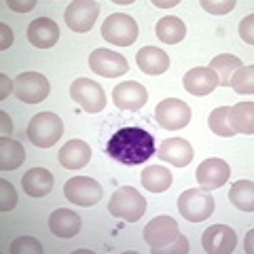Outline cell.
<instances>
[{
    "label": "cell",
    "instance_id": "6da1fadb",
    "mask_svg": "<svg viewBox=\"0 0 254 254\" xmlns=\"http://www.w3.org/2000/svg\"><path fill=\"white\" fill-rule=\"evenodd\" d=\"M106 153L123 165H140L155 155V138L142 127H123L110 138Z\"/></svg>",
    "mask_w": 254,
    "mask_h": 254
},
{
    "label": "cell",
    "instance_id": "7a4b0ae2",
    "mask_svg": "<svg viewBox=\"0 0 254 254\" xmlns=\"http://www.w3.org/2000/svg\"><path fill=\"white\" fill-rule=\"evenodd\" d=\"M108 212L113 216L127 220V222H136L144 216L146 212V201L144 195H140L133 187H121L115 190V195L110 197Z\"/></svg>",
    "mask_w": 254,
    "mask_h": 254
},
{
    "label": "cell",
    "instance_id": "3957f363",
    "mask_svg": "<svg viewBox=\"0 0 254 254\" xmlns=\"http://www.w3.org/2000/svg\"><path fill=\"white\" fill-rule=\"evenodd\" d=\"M64 123L58 115L53 113H38L32 117L28 125V138L38 148H49L62 138Z\"/></svg>",
    "mask_w": 254,
    "mask_h": 254
},
{
    "label": "cell",
    "instance_id": "277c9868",
    "mask_svg": "<svg viewBox=\"0 0 254 254\" xmlns=\"http://www.w3.org/2000/svg\"><path fill=\"white\" fill-rule=\"evenodd\" d=\"M178 212L190 222H201L214 214V197L203 189H189L178 197Z\"/></svg>",
    "mask_w": 254,
    "mask_h": 254
},
{
    "label": "cell",
    "instance_id": "5b68a950",
    "mask_svg": "<svg viewBox=\"0 0 254 254\" xmlns=\"http://www.w3.org/2000/svg\"><path fill=\"white\" fill-rule=\"evenodd\" d=\"M102 36H104V41L113 43L117 47H129L138 38V23L129 15L115 13L102 26Z\"/></svg>",
    "mask_w": 254,
    "mask_h": 254
},
{
    "label": "cell",
    "instance_id": "8992f818",
    "mask_svg": "<svg viewBox=\"0 0 254 254\" xmlns=\"http://www.w3.org/2000/svg\"><path fill=\"white\" fill-rule=\"evenodd\" d=\"M178 229V222L172 216H157L144 227V242L157 254L163 248H168L172 242H176V237L180 235Z\"/></svg>",
    "mask_w": 254,
    "mask_h": 254
},
{
    "label": "cell",
    "instance_id": "52a82bcc",
    "mask_svg": "<svg viewBox=\"0 0 254 254\" xmlns=\"http://www.w3.org/2000/svg\"><path fill=\"white\" fill-rule=\"evenodd\" d=\"M70 95L72 100L81 106L85 113H100L106 106V93L104 89L93 83L91 78H76V81L70 85Z\"/></svg>",
    "mask_w": 254,
    "mask_h": 254
},
{
    "label": "cell",
    "instance_id": "ba28073f",
    "mask_svg": "<svg viewBox=\"0 0 254 254\" xmlns=\"http://www.w3.org/2000/svg\"><path fill=\"white\" fill-rule=\"evenodd\" d=\"M64 195H66V199L70 203L89 208V205L98 203L102 199V185L89 176H76V178H70L64 185Z\"/></svg>",
    "mask_w": 254,
    "mask_h": 254
},
{
    "label": "cell",
    "instance_id": "9c48e42d",
    "mask_svg": "<svg viewBox=\"0 0 254 254\" xmlns=\"http://www.w3.org/2000/svg\"><path fill=\"white\" fill-rule=\"evenodd\" d=\"M49 81L38 72H23L13 81V93L26 104H38L49 95Z\"/></svg>",
    "mask_w": 254,
    "mask_h": 254
},
{
    "label": "cell",
    "instance_id": "30bf717a",
    "mask_svg": "<svg viewBox=\"0 0 254 254\" xmlns=\"http://www.w3.org/2000/svg\"><path fill=\"white\" fill-rule=\"evenodd\" d=\"M155 121L163 127V129H182L190 123V108L187 102L168 98L159 102L155 108Z\"/></svg>",
    "mask_w": 254,
    "mask_h": 254
},
{
    "label": "cell",
    "instance_id": "8fae6325",
    "mask_svg": "<svg viewBox=\"0 0 254 254\" xmlns=\"http://www.w3.org/2000/svg\"><path fill=\"white\" fill-rule=\"evenodd\" d=\"M100 15V4L93 2V0H74V2L68 4L66 13H64V19H66V26L74 32H89L93 28L95 19Z\"/></svg>",
    "mask_w": 254,
    "mask_h": 254
},
{
    "label": "cell",
    "instance_id": "7c38bea8",
    "mask_svg": "<svg viewBox=\"0 0 254 254\" xmlns=\"http://www.w3.org/2000/svg\"><path fill=\"white\" fill-rule=\"evenodd\" d=\"M89 66L93 72H98L100 76L106 78H115V76H123L129 66H127V60L123 55H119L110 49H95L89 55Z\"/></svg>",
    "mask_w": 254,
    "mask_h": 254
},
{
    "label": "cell",
    "instance_id": "4fadbf2b",
    "mask_svg": "<svg viewBox=\"0 0 254 254\" xmlns=\"http://www.w3.org/2000/svg\"><path fill=\"white\" fill-rule=\"evenodd\" d=\"M237 244V235L231 227L212 225L201 235V246L208 254H229Z\"/></svg>",
    "mask_w": 254,
    "mask_h": 254
},
{
    "label": "cell",
    "instance_id": "5bb4252c",
    "mask_svg": "<svg viewBox=\"0 0 254 254\" xmlns=\"http://www.w3.org/2000/svg\"><path fill=\"white\" fill-rule=\"evenodd\" d=\"M231 176V170H229V163L222 161L218 157L205 159V161L197 168V182L201 185L203 190H214L220 189Z\"/></svg>",
    "mask_w": 254,
    "mask_h": 254
},
{
    "label": "cell",
    "instance_id": "9a60e30c",
    "mask_svg": "<svg viewBox=\"0 0 254 254\" xmlns=\"http://www.w3.org/2000/svg\"><path fill=\"white\" fill-rule=\"evenodd\" d=\"M146 100H148V91L144 89V85L136 81L119 83L113 89V102L121 110H140L146 104Z\"/></svg>",
    "mask_w": 254,
    "mask_h": 254
},
{
    "label": "cell",
    "instance_id": "2e32d148",
    "mask_svg": "<svg viewBox=\"0 0 254 254\" xmlns=\"http://www.w3.org/2000/svg\"><path fill=\"white\" fill-rule=\"evenodd\" d=\"M182 85H185V89L190 95H210L218 87V76L212 68L197 66L185 74Z\"/></svg>",
    "mask_w": 254,
    "mask_h": 254
},
{
    "label": "cell",
    "instance_id": "e0dca14e",
    "mask_svg": "<svg viewBox=\"0 0 254 254\" xmlns=\"http://www.w3.org/2000/svg\"><path fill=\"white\" fill-rule=\"evenodd\" d=\"M28 41L36 49H51L60 41V26L49 17H38L28 26Z\"/></svg>",
    "mask_w": 254,
    "mask_h": 254
},
{
    "label": "cell",
    "instance_id": "ac0fdd59",
    "mask_svg": "<svg viewBox=\"0 0 254 254\" xmlns=\"http://www.w3.org/2000/svg\"><path fill=\"white\" fill-rule=\"evenodd\" d=\"M159 157H161V161H168L176 168H187L193 161V146L182 138H168L161 142Z\"/></svg>",
    "mask_w": 254,
    "mask_h": 254
},
{
    "label": "cell",
    "instance_id": "d6986e66",
    "mask_svg": "<svg viewBox=\"0 0 254 254\" xmlns=\"http://www.w3.org/2000/svg\"><path fill=\"white\" fill-rule=\"evenodd\" d=\"M91 159V148L87 142L83 140H70L66 142L60 153H58V161L64 165L66 170H81L89 163Z\"/></svg>",
    "mask_w": 254,
    "mask_h": 254
},
{
    "label": "cell",
    "instance_id": "ffe728a7",
    "mask_svg": "<svg viewBox=\"0 0 254 254\" xmlns=\"http://www.w3.org/2000/svg\"><path fill=\"white\" fill-rule=\"evenodd\" d=\"M49 229L53 235L70 240V237L78 235V231H81V216L72 210L58 208L55 212H51V216H49Z\"/></svg>",
    "mask_w": 254,
    "mask_h": 254
},
{
    "label": "cell",
    "instance_id": "44dd1931",
    "mask_svg": "<svg viewBox=\"0 0 254 254\" xmlns=\"http://www.w3.org/2000/svg\"><path fill=\"white\" fill-rule=\"evenodd\" d=\"M21 187L30 197H45L53 190V174L45 168H32L23 174Z\"/></svg>",
    "mask_w": 254,
    "mask_h": 254
},
{
    "label": "cell",
    "instance_id": "7402d4cb",
    "mask_svg": "<svg viewBox=\"0 0 254 254\" xmlns=\"http://www.w3.org/2000/svg\"><path fill=\"white\" fill-rule=\"evenodd\" d=\"M136 62H138V68L142 72L150 74V76L163 74L165 70L170 68L168 53L161 51L159 47H144V49H140L136 55Z\"/></svg>",
    "mask_w": 254,
    "mask_h": 254
},
{
    "label": "cell",
    "instance_id": "603a6c76",
    "mask_svg": "<svg viewBox=\"0 0 254 254\" xmlns=\"http://www.w3.org/2000/svg\"><path fill=\"white\" fill-rule=\"evenodd\" d=\"M229 121L235 133H254V104L252 102H240L229 108Z\"/></svg>",
    "mask_w": 254,
    "mask_h": 254
},
{
    "label": "cell",
    "instance_id": "cb8c5ba5",
    "mask_svg": "<svg viewBox=\"0 0 254 254\" xmlns=\"http://www.w3.org/2000/svg\"><path fill=\"white\" fill-rule=\"evenodd\" d=\"M23 161H26V150H23V146L19 142L2 136V140H0V170L2 172L17 170Z\"/></svg>",
    "mask_w": 254,
    "mask_h": 254
},
{
    "label": "cell",
    "instance_id": "d4e9b609",
    "mask_svg": "<svg viewBox=\"0 0 254 254\" xmlns=\"http://www.w3.org/2000/svg\"><path fill=\"white\" fill-rule=\"evenodd\" d=\"M208 68H212L214 72H216L220 87H229V83H231V76L242 68V60L237 58V55L222 53V55H216V58L210 62Z\"/></svg>",
    "mask_w": 254,
    "mask_h": 254
},
{
    "label": "cell",
    "instance_id": "484cf974",
    "mask_svg": "<svg viewBox=\"0 0 254 254\" xmlns=\"http://www.w3.org/2000/svg\"><path fill=\"white\" fill-rule=\"evenodd\" d=\"M155 32H157V36H159V41L161 43L176 45L187 36V26H185V21L182 19L174 17V15H168V17L159 19Z\"/></svg>",
    "mask_w": 254,
    "mask_h": 254
},
{
    "label": "cell",
    "instance_id": "4316f807",
    "mask_svg": "<svg viewBox=\"0 0 254 254\" xmlns=\"http://www.w3.org/2000/svg\"><path fill=\"white\" fill-rule=\"evenodd\" d=\"M140 180L150 193H163V190H168L172 187V174L170 170L161 168V165H148V168H144Z\"/></svg>",
    "mask_w": 254,
    "mask_h": 254
},
{
    "label": "cell",
    "instance_id": "83f0119b",
    "mask_svg": "<svg viewBox=\"0 0 254 254\" xmlns=\"http://www.w3.org/2000/svg\"><path fill=\"white\" fill-rule=\"evenodd\" d=\"M229 201H231L237 210L252 212L254 210V182L252 180L235 182L231 190H229Z\"/></svg>",
    "mask_w": 254,
    "mask_h": 254
},
{
    "label": "cell",
    "instance_id": "f1b7e54d",
    "mask_svg": "<svg viewBox=\"0 0 254 254\" xmlns=\"http://www.w3.org/2000/svg\"><path fill=\"white\" fill-rule=\"evenodd\" d=\"M208 125H210V129L216 133V136H220V138L235 136V131L231 127V121H229V106H220L216 110H212V115L208 119Z\"/></svg>",
    "mask_w": 254,
    "mask_h": 254
},
{
    "label": "cell",
    "instance_id": "f546056e",
    "mask_svg": "<svg viewBox=\"0 0 254 254\" xmlns=\"http://www.w3.org/2000/svg\"><path fill=\"white\" fill-rule=\"evenodd\" d=\"M235 89V93H252L254 91V66H242L237 72L231 76L229 83Z\"/></svg>",
    "mask_w": 254,
    "mask_h": 254
},
{
    "label": "cell",
    "instance_id": "4dcf8cb0",
    "mask_svg": "<svg viewBox=\"0 0 254 254\" xmlns=\"http://www.w3.org/2000/svg\"><path fill=\"white\" fill-rule=\"evenodd\" d=\"M11 254H23V252H34V254H43V246L38 244L34 237H17L11 248H9Z\"/></svg>",
    "mask_w": 254,
    "mask_h": 254
},
{
    "label": "cell",
    "instance_id": "1f68e13d",
    "mask_svg": "<svg viewBox=\"0 0 254 254\" xmlns=\"http://www.w3.org/2000/svg\"><path fill=\"white\" fill-rule=\"evenodd\" d=\"M0 190H2V199H0V210L2 212H11L17 203V193L9 180H0Z\"/></svg>",
    "mask_w": 254,
    "mask_h": 254
},
{
    "label": "cell",
    "instance_id": "d6a6232c",
    "mask_svg": "<svg viewBox=\"0 0 254 254\" xmlns=\"http://www.w3.org/2000/svg\"><path fill=\"white\" fill-rule=\"evenodd\" d=\"M201 6L208 13L225 15V13H231L235 9V0H222V2H216V0H201Z\"/></svg>",
    "mask_w": 254,
    "mask_h": 254
},
{
    "label": "cell",
    "instance_id": "836d02e7",
    "mask_svg": "<svg viewBox=\"0 0 254 254\" xmlns=\"http://www.w3.org/2000/svg\"><path fill=\"white\" fill-rule=\"evenodd\" d=\"M161 252H165V254H187V252H189V240L180 233V235L176 237V242H172L168 248H163Z\"/></svg>",
    "mask_w": 254,
    "mask_h": 254
},
{
    "label": "cell",
    "instance_id": "e575fe53",
    "mask_svg": "<svg viewBox=\"0 0 254 254\" xmlns=\"http://www.w3.org/2000/svg\"><path fill=\"white\" fill-rule=\"evenodd\" d=\"M252 23H254V15H248L244 21H242V26H240V36L244 38L248 45H254V36H252Z\"/></svg>",
    "mask_w": 254,
    "mask_h": 254
},
{
    "label": "cell",
    "instance_id": "d590c367",
    "mask_svg": "<svg viewBox=\"0 0 254 254\" xmlns=\"http://www.w3.org/2000/svg\"><path fill=\"white\" fill-rule=\"evenodd\" d=\"M0 32H2V41H0V49L6 51L13 45V32L6 23H0Z\"/></svg>",
    "mask_w": 254,
    "mask_h": 254
},
{
    "label": "cell",
    "instance_id": "8d00e7d4",
    "mask_svg": "<svg viewBox=\"0 0 254 254\" xmlns=\"http://www.w3.org/2000/svg\"><path fill=\"white\" fill-rule=\"evenodd\" d=\"M9 6L13 11H19V13H28V11H32L36 6V2L34 0H30V2H15V0H9Z\"/></svg>",
    "mask_w": 254,
    "mask_h": 254
},
{
    "label": "cell",
    "instance_id": "74e56055",
    "mask_svg": "<svg viewBox=\"0 0 254 254\" xmlns=\"http://www.w3.org/2000/svg\"><path fill=\"white\" fill-rule=\"evenodd\" d=\"M0 83H2V89H0V100H6V95L11 93L13 85L9 81V76H4V74H0Z\"/></svg>",
    "mask_w": 254,
    "mask_h": 254
},
{
    "label": "cell",
    "instance_id": "f35d334b",
    "mask_svg": "<svg viewBox=\"0 0 254 254\" xmlns=\"http://www.w3.org/2000/svg\"><path fill=\"white\" fill-rule=\"evenodd\" d=\"M0 119H2V133L6 136V133H11L13 131V125H11V119L6 117V113H2L0 115Z\"/></svg>",
    "mask_w": 254,
    "mask_h": 254
},
{
    "label": "cell",
    "instance_id": "ab89813d",
    "mask_svg": "<svg viewBox=\"0 0 254 254\" xmlns=\"http://www.w3.org/2000/svg\"><path fill=\"white\" fill-rule=\"evenodd\" d=\"M176 4V0H174V2H159V0H155V6H174Z\"/></svg>",
    "mask_w": 254,
    "mask_h": 254
}]
</instances>
